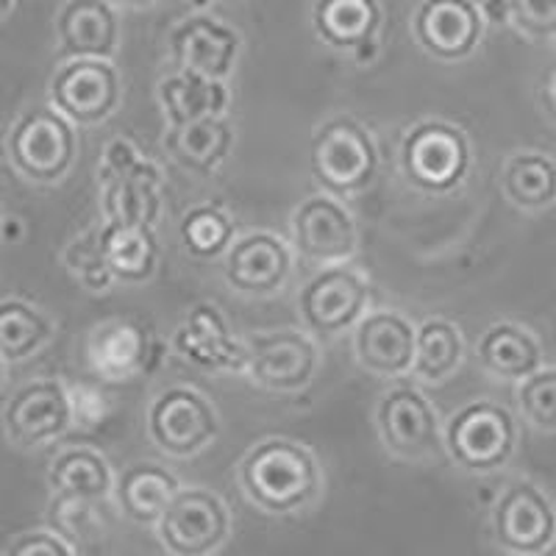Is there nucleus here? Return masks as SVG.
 I'll use <instances>...</instances> for the list:
<instances>
[{"mask_svg":"<svg viewBox=\"0 0 556 556\" xmlns=\"http://www.w3.org/2000/svg\"><path fill=\"white\" fill-rule=\"evenodd\" d=\"M3 556H81L67 540L53 531L51 526L48 529H31L23 531L12 543L7 545Z\"/></svg>","mask_w":556,"mask_h":556,"instance_id":"4c0bfd02","label":"nucleus"},{"mask_svg":"<svg viewBox=\"0 0 556 556\" xmlns=\"http://www.w3.org/2000/svg\"><path fill=\"white\" fill-rule=\"evenodd\" d=\"M206 3H208V0H206Z\"/></svg>","mask_w":556,"mask_h":556,"instance_id":"de8ad7c7","label":"nucleus"},{"mask_svg":"<svg viewBox=\"0 0 556 556\" xmlns=\"http://www.w3.org/2000/svg\"><path fill=\"white\" fill-rule=\"evenodd\" d=\"M181 486V479L167 465L134 462L114 479L112 501L117 506V513L126 520H131L134 526L153 529Z\"/></svg>","mask_w":556,"mask_h":556,"instance_id":"393cba45","label":"nucleus"},{"mask_svg":"<svg viewBox=\"0 0 556 556\" xmlns=\"http://www.w3.org/2000/svg\"><path fill=\"white\" fill-rule=\"evenodd\" d=\"M167 556H217L235 531L231 509L208 486H181L153 526Z\"/></svg>","mask_w":556,"mask_h":556,"instance_id":"1a4fd4ad","label":"nucleus"},{"mask_svg":"<svg viewBox=\"0 0 556 556\" xmlns=\"http://www.w3.org/2000/svg\"><path fill=\"white\" fill-rule=\"evenodd\" d=\"M98 509H101V504H92V501L51 498L48 523L81 556H87L89 551L98 554L103 548V540H106V523H103Z\"/></svg>","mask_w":556,"mask_h":556,"instance_id":"72a5a7b5","label":"nucleus"},{"mask_svg":"<svg viewBox=\"0 0 556 556\" xmlns=\"http://www.w3.org/2000/svg\"><path fill=\"white\" fill-rule=\"evenodd\" d=\"M114 3L123 9H148V7H156L159 0H114Z\"/></svg>","mask_w":556,"mask_h":556,"instance_id":"37998d69","label":"nucleus"},{"mask_svg":"<svg viewBox=\"0 0 556 556\" xmlns=\"http://www.w3.org/2000/svg\"><path fill=\"white\" fill-rule=\"evenodd\" d=\"M381 0H312V31L326 48L354 56L365 45L381 42Z\"/></svg>","mask_w":556,"mask_h":556,"instance_id":"b1692460","label":"nucleus"},{"mask_svg":"<svg viewBox=\"0 0 556 556\" xmlns=\"http://www.w3.org/2000/svg\"><path fill=\"white\" fill-rule=\"evenodd\" d=\"M70 395H73V412H76L78 426H96L98 420H103V399L96 390L89 387H70Z\"/></svg>","mask_w":556,"mask_h":556,"instance_id":"58836bf2","label":"nucleus"},{"mask_svg":"<svg viewBox=\"0 0 556 556\" xmlns=\"http://www.w3.org/2000/svg\"><path fill=\"white\" fill-rule=\"evenodd\" d=\"M381 170L374 131L354 114L326 117L312 131L309 173L317 190L340 201L356 198L374 187Z\"/></svg>","mask_w":556,"mask_h":556,"instance_id":"f03ea898","label":"nucleus"},{"mask_svg":"<svg viewBox=\"0 0 556 556\" xmlns=\"http://www.w3.org/2000/svg\"><path fill=\"white\" fill-rule=\"evenodd\" d=\"M170 351L201 374L245 376L248 370L245 337H237L228 317L208 301L192 304L178 320Z\"/></svg>","mask_w":556,"mask_h":556,"instance_id":"dca6fc26","label":"nucleus"},{"mask_svg":"<svg viewBox=\"0 0 556 556\" xmlns=\"http://www.w3.org/2000/svg\"><path fill=\"white\" fill-rule=\"evenodd\" d=\"M56 56L114 59L121 48V12L112 0H64L56 20Z\"/></svg>","mask_w":556,"mask_h":556,"instance_id":"4be33fe9","label":"nucleus"},{"mask_svg":"<svg viewBox=\"0 0 556 556\" xmlns=\"http://www.w3.org/2000/svg\"><path fill=\"white\" fill-rule=\"evenodd\" d=\"M56 337V323L23 298L0 301V356L14 365L39 354Z\"/></svg>","mask_w":556,"mask_h":556,"instance_id":"2f4dec72","label":"nucleus"},{"mask_svg":"<svg viewBox=\"0 0 556 556\" xmlns=\"http://www.w3.org/2000/svg\"><path fill=\"white\" fill-rule=\"evenodd\" d=\"M237 146V131L226 114L190 123V126L167 128L162 148L170 153L178 167L192 176L212 178L228 162Z\"/></svg>","mask_w":556,"mask_h":556,"instance_id":"bb28decb","label":"nucleus"},{"mask_svg":"<svg viewBox=\"0 0 556 556\" xmlns=\"http://www.w3.org/2000/svg\"><path fill=\"white\" fill-rule=\"evenodd\" d=\"M509 26L529 42H556V0H506Z\"/></svg>","mask_w":556,"mask_h":556,"instance_id":"e433bc0d","label":"nucleus"},{"mask_svg":"<svg viewBox=\"0 0 556 556\" xmlns=\"http://www.w3.org/2000/svg\"><path fill=\"white\" fill-rule=\"evenodd\" d=\"M7 365L9 362L0 356V390H3V384H7Z\"/></svg>","mask_w":556,"mask_h":556,"instance_id":"a18cd8bd","label":"nucleus"},{"mask_svg":"<svg viewBox=\"0 0 556 556\" xmlns=\"http://www.w3.org/2000/svg\"><path fill=\"white\" fill-rule=\"evenodd\" d=\"M48 103L73 126H101L123 103L121 70L112 59H67L53 70Z\"/></svg>","mask_w":556,"mask_h":556,"instance_id":"ddd939ff","label":"nucleus"},{"mask_svg":"<svg viewBox=\"0 0 556 556\" xmlns=\"http://www.w3.org/2000/svg\"><path fill=\"white\" fill-rule=\"evenodd\" d=\"M237 484L251 506L270 518H292L317 504L326 493V468L301 440L281 434L262 437L242 454Z\"/></svg>","mask_w":556,"mask_h":556,"instance_id":"f257e3e1","label":"nucleus"},{"mask_svg":"<svg viewBox=\"0 0 556 556\" xmlns=\"http://www.w3.org/2000/svg\"><path fill=\"white\" fill-rule=\"evenodd\" d=\"M538 109L545 121L556 128V64L543 70L538 81Z\"/></svg>","mask_w":556,"mask_h":556,"instance_id":"ea45409f","label":"nucleus"},{"mask_svg":"<svg viewBox=\"0 0 556 556\" xmlns=\"http://www.w3.org/2000/svg\"><path fill=\"white\" fill-rule=\"evenodd\" d=\"M0 237H3V242H20L23 237H26V228H23V223L17 220V217H12V220H0Z\"/></svg>","mask_w":556,"mask_h":556,"instance_id":"79ce46f5","label":"nucleus"},{"mask_svg":"<svg viewBox=\"0 0 556 556\" xmlns=\"http://www.w3.org/2000/svg\"><path fill=\"white\" fill-rule=\"evenodd\" d=\"M515 406L531 429L540 434H556V365H543L538 374L518 381Z\"/></svg>","mask_w":556,"mask_h":556,"instance_id":"c9c22d12","label":"nucleus"},{"mask_svg":"<svg viewBox=\"0 0 556 556\" xmlns=\"http://www.w3.org/2000/svg\"><path fill=\"white\" fill-rule=\"evenodd\" d=\"M7 159L23 181L37 187H56L78 162V126L45 103L20 114L9 126Z\"/></svg>","mask_w":556,"mask_h":556,"instance_id":"423d86ee","label":"nucleus"},{"mask_svg":"<svg viewBox=\"0 0 556 556\" xmlns=\"http://www.w3.org/2000/svg\"><path fill=\"white\" fill-rule=\"evenodd\" d=\"M101 215L106 223L156 228L165 212V173L131 139L114 137L98 162Z\"/></svg>","mask_w":556,"mask_h":556,"instance_id":"20e7f679","label":"nucleus"},{"mask_svg":"<svg viewBox=\"0 0 556 556\" xmlns=\"http://www.w3.org/2000/svg\"><path fill=\"white\" fill-rule=\"evenodd\" d=\"M178 240L192 260H223L231 242L237 240V223L228 208L217 206V203H198L184 212L181 223H178Z\"/></svg>","mask_w":556,"mask_h":556,"instance_id":"473e14b6","label":"nucleus"},{"mask_svg":"<svg viewBox=\"0 0 556 556\" xmlns=\"http://www.w3.org/2000/svg\"><path fill=\"white\" fill-rule=\"evenodd\" d=\"M245 376L273 395H298L309 390L320 370V345L306 329H273L245 334Z\"/></svg>","mask_w":556,"mask_h":556,"instance_id":"f8f14e48","label":"nucleus"},{"mask_svg":"<svg viewBox=\"0 0 556 556\" xmlns=\"http://www.w3.org/2000/svg\"><path fill=\"white\" fill-rule=\"evenodd\" d=\"M162 351L151 331L128 317H109L89 331L87 367L103 381H128L139 374H151L156 354Z\"/></svg>","mask_w":556,"mask_h":556,"instance_id":"aec40b11","label":"nucleus"},{"mask_svg":"<svg viewBox=\"0 0 556 556\" xmlns=\"http://www.w3.org/2000/svg\"><path fill=\"white\" fill-rule=\"evenodd\" d=\"M417 348V323L395 309H370L354 329L356 365L379 379H404L412 374Z\"/></svg>","mask_w":556,"mask_h":556,"instance_id":"412c9836","label":"nucleus"},{"mask_svg":"<svg viewBox=\"0 0 556 556\" xmlns=\"http://www.w3.org/2000/svg\"><path fill=\"white\" fill-rule=\"evenodd\" d=\"M0 220H3V215H0Z\"/></svg>","mask_w":556,"mask_h":556,"instance_id":"49530a36","label":"nucleus"},{"mask_svg":"<svg viewBox=\"0 0 556 556\" xmlns=\"http://www.w3.org/2000/svg\"><path fill=\"white\" fill-rule=\"evenodd\" d=\"M114 479L106 456L89 445H73L53 456L48 465V490L51 498L64 501H92L106 504L114 493Z\"/></svg>","mask_w":556,"mask_h":556,"instance_id":"cd10ccee","label":"nucleus"},{"mask_svg":"<svg viewBox=\"0 0 556 556\" xmlns=\"http://www.w3.org/2000/svg\"><path fill=\"white\" fill-rule=\"evenodd\" d=\"M399 170L412 190L429 198L454 195L473 170V146L465 128L443 117L412 123L401 137Z\"/></svg>","mask_w":556,"mask_h":556,"instance_id":"7ed1b4c3","label":"nucleus"},{"mask_svg":"<svg viewBox=\"0 0 556 556\" xmlns=\"http://www.w3.org/2000/svg\"><path fill=\"white\" fill-rule=\"evenodd\" d=\"M3 431L9 443L37 451L56 443L76 426L73 395L62 379H34L20 384L3 406Z\"/></svg>","mask_w":556,"mask_h":556,"instance_id":"4468645a","label":"nucleus"},{"mask_svg":"<svg viewBox=\"0 0 556 556\" xmlns=\"http://www.w3.org/2000/svg\"><path fill=\"white\" fill-rule=\"evenodd\" d=\"M376 431L387 454L399 462H426L443 451V420L429 395L412 381L384 392L374 412Z\"/></svg>","mask_w":556,"mask_h":556,"instance_id":"9b49d317","label":"nucleus"},{"mask_svg":"<svg viewBox=\"0 0 556 556\" xmlns=\"http://www.w3.org/2000/svg\"><path fill=\"white\" fill-rule=\"evenodd\" d=\"M370 278L348 262L320 267L298 292V317L312 337L334 340L356 329L370 312Z\"/></svg>","mask_w":556,"mask_h":556,"instance_id":"9d476101","label":"nucleus"},{"mask_svg":"<svg viewBox=\"0 0 556 556\" xmlns=\"http://www.w3.org/2000/svg\"><path fill=\"white\" fill-rule=\"evenodd\" d=\"M14 3H17V0H0V20L7 17L9 12H12V9H14Z\"/></svg>","mask_w":556,"mask_h":556,"instance_id":"c03bdc74","label":"nucleus"},{"mask_svg":"<svg viewBox=\"0 0 556 556\" xmlns=\"http://www.w3.org/2000/svg\"><path fill=\"white\" fill-rule=\"evenodd\" d=\"M465 334L448 317H426L417 323V348L412 376L420 384H443L465 362Z\"/></svg>","mask_w":556,"mask_h":556,"instance_id":"7c9ffc66","label":"nucleus"},{"mask_svg":"<svg viewBox=\"0 0 556 556\" xmlns=\"http://www.w3.org/2000/svg\"><path fill=\"white\" fill-rule=\"evenodd\" d=\"M476 362L490 379L518 384L545 365V348L523 323L495 320L476 340Z\"/></svg>","mask_w":556,"mask_h":556,"instance_id":"5701e85b","label":"nucleus"},{"mask_svg":"<svg viewBox=\"0 0 556 556\" xmlns=\"http://www.w3.org/2000/svg\"><path fill=\"white\" fill-rule=\"evenodd\" d=\"M290 245L309 265H345L359 251V226L345 201L317 192L292 208Z\"/></svg>","mask_w":556,"mask_h":556,"instance_id":"2eb2a0df","label":"nucleus"},{"mask_svg":"<svg viewBox=\"0 0 556 556\" xmlns=\"http://www.w3.org/2000/svg\"><path fill=\"white\" fill-rule=\"evenodd\" d=\"M242 53V34L206 12L190 14L167 34V56L176 70L228 81Z\"/></svg>","mask_w":556,"mask_h":556,"instance_id":"6ab92c4d","label":"nucleus"},{"mask_svg":"<svg viewBox=\"0 0 556 556\" xmlns=\"http://www.w3.org/2000/svg\"><path fill=\"white\" fill-rule=\"evenodd\" d=\"M295 248L267 228L237 235L223 256V278L228 290L245 298L278 295L295 273Z\"/></svg>","mask_w":556,"mask_h":556,"instance_id":"f3484780","label":"nucleus"},{"mask_svg":"<svg viewBox=\"0 0 556 556\" xmlns=\"http://www.w3.org/2000/svg\"><path fill=\"white\" fill-rule=\"evenodd\" d=\"M101 251L117 285H148L159 270L162 245L156 228L98 223Z\"/></svg>","mask_w":556,"mask_h":556,"instance_id":"c756f323","label":"nucleus"},{"mask_svg":"<svg viewBox=\"0 0 556 556\" xmlns=\"http://www.w3.org/2000/svg\"><path fill=\"white\" fill-rule=\"evenodd\" d=\"M490 538L506 556H545L556 545V504L538 481H506L490 509Z\"/></svg>","mask_w":556,"mask_h":556,"instance_id":"6e6552de","label":"nucleus"},{"mask_svg":"<svg viewBox=\"0 0 556 556\" xmlns=\"http://www.w3.org/2000/svg\"><path fill=\"white\" fill-rule=\"evenodd\" d=\"M62 265L70 276L76 278L78 285L89 292H109L117 281H114L112 270H109L106 260L101 251V235L98 226L87 228L84 235L73 237L62 251Z\"/></svg>","mask_w":556,"mask_h":556,"instance_id":"f704fd0d","label":"nucleus"},{"mask_svg":"<svg viewBox=\"0 0 556 556\" xmlns=\"http://www.w3.org/2000/svg\"><path fill=\"white\" fill-rule=\"evenodd\" d=\"M156 98L167 128L190 126V123L206 121V117H223L231 106L228 81L206 78L192 70H173L162 76Z\"/></svg>","mask_w":556,"mask_h":556,"instance_id":"a878e982","label":"nucleus"},{"mask_svg":"<svg viewBox=\"0 0 556 556\" xmlns=\"http://www.w3.org/2000/svg\"><path fill=\"white\" fill-rule=\"evenodd\" d=\"M481 14H484L486 28L490 26H509V3L506 0H479Z\"/></svg>","mask_w":556,"mask_h":556,"instance_id":"a19ab883","label":"nucleus"},{"mask_svg":"<svg viewBox=\"0 0 556 556\" xmlns=\"http://www.w3.org/2000/svg\"><path fill=\"white\" fill-rule=\"evenodd\" d=\"M146 431L170 459H195L220 434V412L198 387L173 384L148 406Z\"/></svg>","mask_w":556,"mask_h":556,"instance_id":"0eeeda50","label":"nucleus"},{"mask_svg":"<svg viewBox=\"0 0 556 556\" xmlns=\"http://www.w3.org/2000/svg\"><path fill=\"white\" fill-rule=\"evenodd\" d=\"M484 34V14L476 0H420L412 14V37L437 62H465L479 51Z\"/></svg>","mask_w":556,"mask_h":556,"instance_id":"a211bd4d","label":"nucleus"},{"mask_svg":"<svg viewBox=\"0 0 556 556\" xmlns=\"http://www.w3.org/2000/svg\"><path fill=\"white\" fill-rule=\"evenodd\" d=\"M501 192L523 215L556 206V156L543 148H520L501 167Z\"/></svg>","mask_w":556,"mask_h":556,"instance_id":"c85d7f7f","label":"nucleus"},{"mask_svg":"<svg viewBox=\"0 0 556 556\" xmlns=\"http://www.w3.org/2000/svg\"><path fill=\"white\" fill-rule=\"evenodd\" d=\"M518 448V415L495 401H470L459 406L443 426V451L462 473H498L515 459Z\"/></svg>","mask_w":556,"mask_h":556,"instance_id":"39448f33","label":"nucleus"}]
</instances>
